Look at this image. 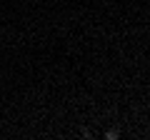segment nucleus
Instances as JSON below:
<instances>
[{
	"label": "nucleus",
	"mask_w": 150,
	"mask_h": 140,
	"mask_svg": "<svg viewBox=\"0 0 150 140\" xmlns=\"http://www.w3.org/2000/svg\"><path fill=\"white\" fill-rule=\"evenodd\" d=\"M105 138H108V140H118V138H120V133H118V130H108Z\"/></svg>",
	"instance_id": "f257e3e1"
}]
</instances>
